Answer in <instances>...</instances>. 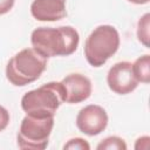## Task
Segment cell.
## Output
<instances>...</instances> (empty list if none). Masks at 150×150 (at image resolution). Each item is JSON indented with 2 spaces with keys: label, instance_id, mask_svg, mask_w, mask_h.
<instances>
[{
  "label": "cell",
  "instance_id": "6da1fadb",
  "mask_svg": "<svg viewBox=\"0 0 150 150\" xmlns=\"http://www.w3.org/2000/svg\"><path fill=\"white\" fill-rule=\"evenodd\" d=\"M32 48L39 54L48 57L69 56L79 47V32L71 26L39 27L30 35Z\"/></svg>",
  "mask_w": 150,
  "mask_h": 150
},
{
  "label": "cell",
  "instance_id": "7a4b0ae2",
  "mask_svg": "<svg viewBox=\"0 0 150 150\" xmlns=\"http://www.w3.org/2000/svg\"><path fill=\"white\" fill-rule=\"evenodd\" d=\"M64 103V88L61 82H48L27 91L21 98V108L26 115L34 117H54Z\"/></svg>",
  "mask_w": 150,
  "mask_h": 150
},
{
  "label": "cell",
  "instance_id": "3957f363",
  "mask_svg": "<svg viewBox=\"0 0 150 150\" xmlns=\"http://www.w3.org/2000/svg\"><path fill=\"white\" fill-rule=\"evenodd\" d=\"M47 68V59L34 48H25L9 59L6 79L15 87H23L36 81Z\"/></svg>",
  "mask_w": 150,
  "mask_h": 150
},
{
  "label": "cell",
  "instance_id": "277c9868",
  "mask_svg": "<svg viewBox=\"0 0 150 150\" xmlns=\"http://www.w3.org/2000/svg\"><path fill=\"white\" fill-rule=\"evenodd\" d=\"M120 47V34L114 26H97L86 39L84 56L91 67L103 66Z\"/></svg>",
  "mask_w": 150,
  "mask_h": 150
},
{
  "label": "cell",
  "instance_id": "5b68a950",
  "mask_svg": "<svg viewBox=\"0 0 150 150\" xmlns=\"http://www.w3.org/2000/svg\"><path fill=\"white\" fill-rule=\"evenodd\" d=\"M54 127V117H34L26 115L16 134V143L22 150H43L48 146Z\"/></svg>",
  "mask_w": 150,
  "mask_h": 150
},
{
  "label": "cell",
  "instance_id": "8992f818",
  "mask_svg": "<svg viewBox=\"0 0 150 150\" xmlns=\"http://www.w3.org/2000/svg\"><path fill=\"white\" fill-rule=\"evenodd\" d=\"M107 83L111 91L118 95H127L134 91L138 81L132 71V63L129 61H121L115 63L107 74Z\"/></svg>",
  "mask_w": 150,
  "mask_h": 150
},
{
  "label": "cell",
  "instance_id": "52a82bcc",
  "mask_svg": "<svg viewBox=\"0 0 150 150\" xmlns=\"http://www.w3.org/2000/svg\"><path fill=\"white\" fill-rule=\"evenodd\" d=\"M108 121V114L103 107L88 104L79 111L76 116V127L84 135L96 136L107 128Z\"/></svg>",
  "mask_w": 150,
  "mask_h": 150
},
{
  "label": "cell",
  "instance_id": "ba28073f",
  "mask_svg": "<svg viewBox=\"0 0 150 150\" xmlns=\"http://www.w3.org/2000/svg\"><path fill=\"white\" fill-rule=\"evenodd\" d=\"M64 88V102L69 104L81 103L91 95V81L80 73H71L61 81Z\"/></svg>",
  "mask_w": 150,
  "mask_h": 150
},
{
  "label": "cell",
  "instance_id": "9c48e42d",
  "mask_svg": "<svg viewBox=\"0 0 150 150\" xmlns=\"http://www.w3.org/2000/svg\"><path fill=\"white\" fill-rule=\"evenodd\" d=\"M32 16L38 21L53 22L66 18V0H33L30 5Z\"/></svg>",
  "mask_w": 150,
  "mask_h": 150
},
{
  "label": "cell",
  "instance_id": "30bf717a",
  "mask_svg": "<svg viewBox=\"0 0 150 150\" xmlns=\"http://www.w3.org/2000/svg\"><path fill=\"white\" fill-rule=\"evenodd\" d=\"M132 71L136 80L141 83L150 82V55L144 54L132 63Z\"/></svg>",
  "mask_w": 150,
  "mask_h": 150
},
{
  "label": "cell",
  "instance_id": "8fae6325",
  "mask_svg": "<svg viewBox=\"0 0 150 150\" xmlns=\"http://www.w3.org/2000/svg\"><path fill=\"white\" fill-rule=\"evenodd\" d=\"M150 14L145 13L143 16L139 18L137 22V39L138 41L146 48H149V40H150Z\"/></svg>",
  "mask_w": 150,
  "mask_h": 150
},
{
  "label": "cell",
  "instance_id": "7c38bea8",
  "mask_svg": "<svg viewBox=\"0 0 150 150\" xmlns=\"http://www.w3.org/2000/svg\"><path fill=\"white\" fill-rule=\"evenodd\" d=\"M96 149L97 150H125L127 143L124 142L123 138L118 136H109L102 139L97 144Z\"/></svg>",
  "mask_w": 150,
  "mask_h": 150
},
{
  "label": "cell",
  "instance_id": "4fadbf2b",
  "mask_svg": "<svg viewBox=\"0 0 150 150\" xmlns=\"http://www.w3.org/2000/svg\"><path fill=\"white\" fill-rule=\"evenodd\" d=\"M63 149L66 150H89L90 145L89 143L81 137H75V138H70L64 145Z\"/></svg>",
  "mask_w": 150,
  "mask_h": 150
},
{
  "label": "cell",
  "instance_id": "5bb4252c",
  "mask_svg": "<svg viewBox=\"0 0 150 150\" xmlns=\"http://www.w3.org/2000/svg\"><path fill=\"white\" fill-rule=\"evenodd\" d=\"M9 120H11V116L8 110L5 107L0 105V132L7 128V125L9 124Z\"/></svg>",
  "mask_w": 150,
  "mask_h": 150
},
{
  "label": "cell",
  "instance_id": "9a60e30c",
  "mask_svg": "<svg viewBox=\"0 0 150 150\" xmlns=\"http://www.w3.org/2000/svg\"><path fill=\"white\" fill-rule=\"evenodd\" d=\"M15 0H0V15L7 14L14 6Z\"/></svg>",
  "mask_w": 150,
  "mask_h": 150
},
{
  "label": "cell",
  "instance_id": "2e32d148",
  "mask_svg": "<svg viewBox=\"0 0 150 150\" xmlns=\"http://www.w3.org/2000/svg\"><path fill=\"white\" fill-rule=\"evenodd\" d=\"M129 2H131V4H135V5H145V4H148L150 0H128Z\"/></svg>",
  "mask_w": 150,
  "mask_h": 150
}]
</instances>
